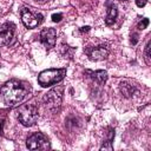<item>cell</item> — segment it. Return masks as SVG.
Here are the masks:
<instances>
[{"label": "cell", "instance_id": "1", "mask_svg": "<svg viewBox=\"0 0 151 151\" xmlns=\"http://www.w3.org/2000/svg\"><path fill=\"white\" fill-rule=\"evenodd\" d=\"M29 90V86H27L26 83L19 81V80H9L7 81L1 88V96L6 104L8 105H15L24 100L27 92Z\"/></svg>", "mask_w": 151, "mask_h": 151}, {"label": "cell", "instance_id": "2", "mask_svg": "<svg viewBox=\"0 0 151 151\" xmlns=\"http://www.w3.org/2000/svg\"><path fill=\"white\" fill-rule=\"evenodd\" d=\"M18 119L25 126H32L38 120V109L33 104H24L18 110Z\"/></svg>", "mask_w": 151, "mask_h": 151}, {"label": "cell", "instance_id": "3", "mask_svg": "<svg viewBox=\"0 0 151 151\" xmlns=\"http://www.w3.org/2000/svg\"><path fill=\"white\" fill-rule=\"evenodd\" d=\"M66 74V70L65 68H50L46 71H42L39 77H38V81L41 86H50L53 84L59 83Z\"/></svg>", "mask_w": 151, "mask_h": 151}, {"label": "cell", "instance_id": "4", "mask_svg": "<svg viewBox=\"0 0 151 151\" xmlns=\"http://www.w3.org/2000/svg\"><path fill=\"white\" fill-rule=\"evenodd\" d=\"M26 145L29 150H47V149H50L48 138L41 132H35V133L31 134L26 142Z\"/></svg>", "mask_w": 151, "mask_h": 151}, {"label": "cell", "instance_id": "5", "mask_svg": "<svg viewBox=\"0 0 151 151\" xmlns=\"http://www.w3.org/2000/svg\"><path fill=\"white\" fill-rule=\"evenodd\" d=\"M61 94H63V87L53 88L45 96V104L50 110H55L60 106L61 103Z\"/></svg>", "mask_w": 151, "mask_h": 151}, {"label": "cell", "instance_id": "6", "mask_svg": "<svg viewBox=\"0 0 151 151\" xmlns=\"http://www.w3.org/2000/svg\"><path fill=\"white\" fill-rule=\"evenodd\" d=\"M21 20H22V22H24V25L26 27L34 28L40 24L41 15L40 14H34L28 8H22L21 9Z\"/></svg>", "mask_w": 151, "mask_h": 151}, {"label": "cell", "instance_id": "7", "mask_svg": "<svg viewBox=\"0 0 151 151\" xmlns=\"http://www.w3.org/2000/svg\"><path fill=\"white\" fill-rule=\"evenodd\" d=\"M14 35V28L11 24H5L0 27V46L8 45Z\"/></svg>", "mask_w": 151, "mask_h": 151}, {"label": "cell", "instance_id": "8", "mask_svg": "<svg viewBox=\"0 0 151 151\" xmlns=\"http://www.w3.org/2000/svg\"><path fill=\"white\" fill-rule=\"evenodd\" d=\"M55 38H57V32L54 28H45L40 33V39L44 42V45L48 48L53 47L55 44Z\"/></svg>", "mask_w": 151, "mask_h": 151}, {"label": "cell", "instance_id": "9", "mask_svg": "<svg viewBox=\"0 0 151 151\" xmlns=\"http://www.w3.org/2000/svg\"><path fill=\"white\" fill-rule=\"evenodd\" d=\"M119 91L124 97L132 98L138 93V87L129 80H123L119 85Z\"/></svg>", "mask_w": 151, "mask_h": 151}, {"label": "cell", "instance_id": "10", "mask_svg": "<svg viewBox=\"0 0 151 151\" xmlns=\"http://www.w3.org/2000/svg\"><path fill=\"white\" fill-rule=\"evenodd\" d=\"M86 52L92 60H103L109 54V51L104 46H97V47H93L91 50H87Z\"/></svg>", "mask_w": 151, "mask_h": 151}, {"label": "cell", "instance_id": "11", "mask_svg": "<svg viewBox=\"0 0 151 151\" xmlns=\"http://www.w3.org/2000/svg\"><path fill=\"white\" fill-rule=\"evenodd\" d=\"M88 74H90V77L93 79V80H96V81H98V83H104L106 79H107V73L105 72V71H101V70H99V71H86Z\"/></svg>", "mask_w": 151, "mask_h": 151}, {"label": "cell", "instance_id": "12", "mask_svg": "<svg viewBox=\"0 0 151 151\" xmlns=\"http://www.w3.org/2000/svg\"><path fill=\"white\" fill-rule=\"evenodd\" d=\"M116 17H117V9L113 5H111L109 7V13H107V17H106V24L112 25L116 21Z\"/></svg>", "mask_w": 151, "mask_h": 151}, {"label": "cell", "instance_id": "13", "mask_svg": "<svg viewBox=\"0 0 151 151\" xmlns=\"http://www.w3.org/2000/svg\"><path fill=\"white\" fill-rule=\"evenodd\" d=\"M145 61H146L147 65L150 64V41L145 46Z\"/></svg>", "mask_w": 151, "mask_h": 151}, {"label": "cell", "instance_id": "14", "mask_svg": "<svg viewBox=\"0 0 151 151\" xmlns=\"http://www.w3.org/2000/svg\"><path fill=\"white\" fill-rule=\"evenodd\" d=\"M149 25V20L147 19H143L140 22H139V25H138V28H140V29H144V28H146V26Z\"/></svg>", "mask_w": 151, "mask_h": 151}, {"label": "cell", "instance_id": "15", "mask_svg": "<svg viewBox=\"0 0 151 151\" xmlns=\"http://www.w3.org/2000/svg\"><path fill=\"white\" fill-rule=\"evenodd\" d=\"M61 18H63V15H61L60 13H54V14H52V20H53L54 22L60 21V20H61Z\"/></svg>", "mask_w": 151, "mask_h": 151}, {"label": "cell", "instance_id": "16", "mask_svg": "<svg viewBox=\"0 0 151 151\" xmlns=\"http://www.w3.org/2000/svg\"><path fill=\"white\" fill-rule=\"evenodd\" d=\"M136 4L138 7H143L146 5V0H136Z\"/></svg>", "mask_w": 151, "mask_h": 151}, {"label": "cell", "instance_id": "17", "mask_svg": "<svg viewBox=\"0 0 151 151\" xmlns=\"http://www.w3.org/2000/svg\"><path fill=\"white\" fill-rule=\"evenodd\" d=\"M88 28H90V27H88V26H86V27H83V28H81V31H83V32H87V31H88Z\"/></svg>", "mask_w": 151, "mask_h": 151}, {"label": "cell", "instance_id": "18", "mask_svg": "<svg viewBox=\"0 0 151 151\" xmlns=\"http://www.w3.org/2000/svg\"><path fill=\"white\" fill-rule=\"evenodd\" d=\"M37 1H39V2H45V1H47V0H37Z\"/></svg>", "mask_w": 151, "mask_h": 151}, {"label": "cell", "instance_id": "19", "mask_svg": "<svg viewBox=\"0 0 151 151\" xmlns=\"http://www.w3.org/2000/svg\"><path fill=\"white\" fill-rule=\"evenodd\" d=\"M123 1H125V0H123Z\"/></svg>", "mask_w": 151, "mask_h": 151}]
</instances>
